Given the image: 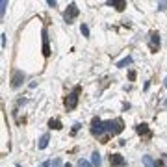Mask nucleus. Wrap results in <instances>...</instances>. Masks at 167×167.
Instances as JSON below:
<instances>
[{
  "label": "nucleus",
  "mask_w": 167,
  "mask_h": 167,
  "mask_svg": "<svg viewBox=\"0 0 167 167\" xmlns=\"http://www.w3.org/2000/svg\"><path fill=\"white\" fill-rule=\"evenodd\" d=\"M104 126H106V132H110V134L113 136V134H119V132L123 130V121L121 119L106 121V123H104Z\"/></svg>",
  "instance_id": "nucleus-1"
},
{
  "label": "nucleus",
  "mask_w": 167,
  "mask_h": 167,
  "mask_svg": "<svg viewBox=\"0 0 167 167\" xmlns=\"http://www.w3.org/2000/svg\"><path fill=\"white\" fill-rule=\"evenodd\" d=\"M91 132L93 136H102L104 132H106V126H104V123L99 119V117H95L93 123H91Z\"/></svg>",
  "instance_id": "nucleus-2"
},
{
  "label": "nucleus",
  "mask_w": 167,
  "mask_h": 167,
  "mask_svg": "<svg viewBox=\"0 0 167 167\" xmlns=\"http://www.w3.org/2000/svg\"><path fill=\"white\" fill-rule=\"evenodd\" d=\"M78 15V8H76V4H69L67 6V11H65V15H63V19H65V23L67 24H71L73 23V19Z\"/></svg>",
  "instance_id": "nucleus-3"
},
{
  "label": "nucleus",
  "mask_w": 167,
  "mask_h": 167,
  "mask_svg": "<svg viewBox=\"0 0 167 167\" xmlns=\"http://www.w3.org/2000/svg\"><path fill=\"white\" fill-rule=\"evenodd\" d=\"M78 89H80V87H76L74 93H71V95L65 99V108H67V110H74V108H76V104H78Z\"/></svg>",
  "instance_id": "nucleus-4"
},
{
  "label": "nucleus",
  "mask_w": 167,
  "mask_h": 167,
  "mask_svg": "<svg viewBox=\"0 0 167 167\" xmlns=\"http://www.w3.org/2000/svg\"><path fill=\"white\" fill-rule=\"evenodd\" d=\"M110 163L113 167H124L126 162H124V158L121 154H110Z\"/></svg>",
  "instance_id": "nucleus-5"
},
{
  "label": "nucleus",
  "mask_w": 167,
  "mask_h": 167,
  "mask_svg": "<svg viewBox=\"0 0 167 167\" xmlns=\"http://www.w3.org/2000/svg\"><path fill=\"white\" fill-rule=\"evenodd\" d=\"M23 80H24V74L20 71H15L13 73V78H11V87H19L23 84Z\"/></svg>",
  "instance_id": "nucleus-6"
},
{
  "label": "nucleus",
  "mask_w": 167,
  "mask_h": 167,
  "mask_svg": "<svg viewBox=\"0 0 167 167\" xmlns=\"http://www.w3.org/2000/svg\"><path fill=\"white\" fill-rule=\"evenodd\" d=\"M43 54L46 56H50V48H48V33H46V30H43Z\"/></svg>",
  "instance_id": "nucleus-7"
},
{
  "label": "nucleus",
  "mask_w": 167,
  "mask_h": 167,
  "mask_svg": "<svg viewBox=\"0 0 167 167\" xmlns=\"http://www.w3.org/2000/svg\"><path fill=\"white\" fill-rule=\"evenodd\" d=\"M108 6H115L117 9H124V6H126V4H124L123 0H110V2H108Z\"/></svg>",
  "instance_id": "nucleus-8"
},
{
  "label": "nucleus",
  "mask_w": 167,
  "mask_h": 167,
  "mask_svg": "<svg viewBox=\"0 0 167 167\" xmlns=\"http://www.w3.org/2000/svg\"><path fill=\"white\" fill-rule=\"evenodd\" d=\"M130 63H132V56H126L124 60H121L119 63H117V67H119V69H124V67H126V65H130Z\"/></svg>",
  "instance_id": "nucleus-9"
},
{
  "label": "nucleus",
  "mask_w": 167,
  "mask_h": 167,
  "mask_svg": "<svg viewBox=\"0 0 167 167\" xmlns=\"http://www.w3.org/2000/svg\"><path fill=\"white\" fill-rule=\"evenodd\" d=\"M91 162H93V167H100V154L99 152H93L91 154Z\"/></svg>",
  "instance_id": "nucleus-10"
},
{
  "label": "nucleus",
  "mask_w": 167,
  "mask_h": 167,
  "mask_svg": "<svg viewBox=\"0 0 167 167\" xmlns=\"http://www.w3.org/2000/svg\"><path fill=\"white\" fill-rule=\"evenodd\" d=\"M46 145H48V134H45L43 137L39 139V145H37V147H39L41 150H43V149H46Z\"/></svg>",
  "instance_id": "nucleus-11"
},
{
  "label": "nucleus",
  "mask_w": 167,
  "mask_h": 167,
  "mask_svg": "<svg viewBox=\"0 0 167 167\" xmlns=\"http://www.w3.org/2000/svg\"><path fill=\"white\" fill-rule=\"evenodd\" d=\"M143 163H145V167H156L154 160H152L150 156H143Z\"/></svg>",
  "instance_id": "nucleus-12"
},
{
  "label": "nucleus",
  "mask_w": 167,
  "mask_h": 167,
  "mask_svg": "<svg viewBox=\"0 0 167 167\" xmlns=\"http://www.w3.org/2000/svg\"><path fill=\"white\" fill-rule=\"evenodd\" d=\"M152 43H150V46L152 48H158V45H160V36H158V33H152Z\"/></svg>",
  "instance_id": "nucleus-13"
},
{
  "label": "nucleus",
  "mask_w": 167,
  "mask_h": 167,
  "mask_svg": "<svg viewBox=\"0 0 167 167\" xmlns=\"http://www.w3.org/2000/svg\"><path fill=\"white\" fill-rule=\"evenodd\" d=\"M48 126H50V128H54V130H60V128H61V123H60L58 119H54V121L50 119V123H48Z\"/></svg>",
  "instance_id": "nucleus-14"
},
{
  "label": "nucleus",
  "mask_w": 167,
  "mask_h": 167,
  "mask_svg": "<svg viewBox=\"0 0 167 167\" xmlns=\"http://www.w3.org/2000/svg\"><path fill=\"white\" fill-rule=\"evenodd\" d=\"M137 132H139V134H147V136H149V128H147V124H139V126H137Z\"/></svg>",
  "instance_id": "nucleus-15"
},
{
  "label": "nucleus",
  "mask_w": 167,
  "mask_h": 167,
  "mask_svg": "<svg viewBox=\"0 0 167 167\" xmlns=\"http://www.w3.org/2000/svg\"><path fill=\"white\" fill-rule=\"evenodd\" d=\"M6 8H8V2L2 0V4H0V15H2V17H4V13H6Z\"/></svg>",
  "instance_id": "nucleus-16"
},
{
  "label": "nucleus",
  "mask_w": 167,
  "mask_h": 167,
  "mask_svg": "<svg viewBox=\"0 0 167 167\" xmlns=\"http://www.w3.org/2000/svg\"><path fill=\"white\" fill-rule=\"evenodd\" d=\"M78 165H80V167H93L91 163H89V162H87V160H82V158L78 160Z\"/></svg>",
  "instance_id": "nucleus-17"
},
{
  "label": "nucleus",
  "mask_w": 167,
  "mask_h": 167,
  "mask_svg": "<svg viewBox=\"0 0 167 167\" xmlns=\"http://www.w3.org/2000/svg\"><path fill=\"white\" fill-rule=\"evenodd\" d=\"M80 30H82V33H84L86 37H89V28H87L86 24H82V26H80Z\"/></svg>",
  "instance_id": "nucleus-18"
},
{
  "label": "nucleus",
  "mask_w": 167,
  "mask_h": 167,
  "mask_svg": "<svg viewBox=\"0 0 167 167\" xmlns=\"http://www.w3.org/2000/svg\"><path fill=\"white\" fill-rule=\"evenodd\" d=\"M52 167H61V160H60V158H56L54 162H52Z\"/></svg>",
  "instance_id": "nucleus-19"
},
{
  "label": "nucleus",
  "mask_w": 167,
  "mask_h": 167,
  "mask_svg": "<svg viewBox=\"0 0 167 167\" xmlns=\"http://www.w3.org/2000/svg\"><path fill=\"white\" fill-rule=\"evenodd\" d=\"M0 37H2V48H6V33H2Z\"/></svg>",
  "instance_id": "nucleus-20"
},
{
  "label": "nucleus",
  "mask_w": 167,
  "mask_h": 167,
  "mask_svg": "<svg viewBox=\"0 0 167 167\" xmlns=\"http://www.w3.org/2000/svg\"><path fill=\"white\" fill-rule=\"evenodd\" d=\"M128 78H130V80H134V78H136V73H134V71H130V73H128Z\"/></svg>",
  "instance_id": "nucleus-21"
},
{
  "label": "nucleus",
  "mask_w": 167,
  "mask_h": 167,
  "mask_svg": "<svg viewBox=\"0 0 167 167\" xmlns=\"http://www.w3.org/2000/svg\"><path fill=\"white\" fill-rule=\"evenodd\" d=\"M78 128H80V124L76 123V124H74V128H73V134H76V132H78Z\"/></svg>",
  "instance_id": "nucleus-22"
},
{
  "label": "nucleus",
  "mask_w": 167,
  "mask_h": 167,
  "mask_svg": "<svg viewBox=\"0 0 167 167\" xmlns=\"http://www.w3.org/2000/svg\"><path fill=\"white\" fill-rule=\"evenodd\" d=\"M50 165H52V162H45V163L41 165V167H50Z\"/></svg>",
  "instance_id": "nucleus-23"
},
{
  "label": "nucleus",
  "mask_w": 167,
  "mask_h": 167,
  "mask_svg": "<svg viewBox=\"0 0 167 167\" xmlns=\"http://www.w3.org/2000/svg\"><path fill=\"white\" fill-rule=\"evenodd\" d=\"M165 87H167V78H165Z\"/></svg>",
  "instance_id": "nucleus-24"
},
{
  "label": "nucleus",
  "mask_w": 167,
  "mask_h": 167,
  "mask_svg": "<svg viewBox=\"0 0 167 167\" xmlns=\"http://www.w3.org/2000/svg\"><path fill=\"white\" fill-rule=\"evenodd\" d=\"M67 167H71V165H69V163H67Z\"/></svg>",
  "instance_id": "nucleus-25"
}]
</instances>
